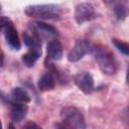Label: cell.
<instances>
[{"label": "cell", "instance_id": "6da1fadb", "mask_svg": "<svg viewBox=\"0 0 129 129\" xmlns=\"http://www.w3.org/2000/svg\"><path fill=\"white\" fill-rule=\"evenodd\" d=\"M91 53L94 55V58L104 75L113 76L117 73L118 64L113 52L103 45H93Z\"/></svg>", "mask_w": 129, "mask_h": 129}, {"label": "cell", "instance_id": "7a4b0ae2", "mask_svg": "<svg viewBox=\"0 0 129 129\" xmlns=\"http://www.w3.org/2000/svg\"><path fill=\"white\" fill-rule=\"evenodd\" d=\"M28 17L43 19V20H57L61 17V8L56 4H34L29 5L24 9Z\"/></svg>", "mask_w": 129, "mask_h": 129}, {"label": "cell", "instance_id": "3957f363", "mask_svg": "<svg viewBox=\"0 0 129 129\" xmlns=\"http://www.w3.org/2000/svg\"><path fill=\"white\" fill-rule=\"evenodd\" d=\"M60 117L64 127H73L78 129H84L87 127L83 114L76 107L68 106L61 109Z\"/></svg>", "mask_w": 129, "mask_h": 129}, {"label": "cell", "instance_id": "277c9868", "mask_svg": "<svg viewBox=\"0 0 129 129\" xmlns=\"http://www.w3.org/2000/svg\"><path fill=\"white\" fill-rule=\"evenodd\" d=\"M1 30L3 31V34H4L7 44L12 49L19 50L21 47L20 39H19L17 30H16L13 22L11 21V19H9L6 16L1 17Z\"/></svg>", "mask_w": 129, "mask_h": 129}, {"label": "cell", "instance_id": "5b68a950", "mask_svg": "<svg viewBox=\"0 0 129 129\" xmlns=\"http://www.w3.org/2000/svg\"><path fill=\"white\" fill-rule=\"evenodd\" d=\"M29 31L36 35L40 40H51L56 38L58 31L53 26L41 21H32L29 23Z\"/></svg>", "mask_w": 129, "mask_h": 129}, {"label": "cell", "instance_id": "8992f818", "mask_svg": "<svg viewBox=\"0 0 129 129\" xmlns=\"http://www.w3.org/2000/svg\"><path fill=\"white\" fill-rule=\"evenodd\" d=\"M75 20L78 24H83L89 22L97 17V12L95 6L90 2H83L76 6L75 9Z\"/></svg>", "mask_w": 129, "mask_h": 129}, {"label": "cell", "instance_id": "52a82bcc", "mask_svg": "<svg viewBox=\"0 0 129 129\" xmlns=\"http://www.w3.org/2000/svg\"><path fill=\"white\" fill-rule=\"evenodd\" d=\"M92 44L85 39H78L72 49L68 53V60L71 62H76L82 59L87 53L91 52Z\"/></svg>", "mask_w": 129, "mask_h": 129}, {"label": "cell", "instance_id": "ba28073f", "mask_svg": "<svg viewBox=\"0 0 129 129\" xmlns=\"http://www.w3.org/2000/svg\"><path fill=\"white\" fill-rule=\"evenodd\" d=\"M74 82L77 85V87L85 94L89 95L92 94L94 89H95V83H94V79L92 77V75L88 72H81L78 73L75 78H74Z\"/></svg>", "mask_w": 129, "mask_h": 129}, {"label": "cell", "instance_id": "9c48e42d", "mask_svg": "<svg viewBox=\"0 0 129 129\" xmlns=\"http://www.w3.org/2000/svg\"><path fill=\"white\" fill-rule=\"evenodd\" d=\"M46 51H47V57L52 60H59L62 57L63 49L60 41L57 38H53L48 41L46 45Z\"/></svg>", "mask_w": 129, "mask_h": 129}, {"label": "cell", "instance_id": "30bf717a", "mask_svg": "<svg viewBox=\"0 0 129 129\" xmlns=\"http://www.w3.org/2000/svg\"><path fill=\"white\" fill-rule=\"evenodd\" d=\"M10 119L14 123H18L22 121L27 114V106L26 104L13 103L10 102Z\"/></svg>", "mask_w": 129, "mask_h": 129}, {"label": "cell", "instance_id": "8fae6325", "mask_svg": "<svg viewBox=\"0 0 129 129\" xmlns=\"http://www.w3.org/2000/svg\"><path fill=\"white\" fill-rule=\"evenodd\" d=\"M30 101H31V97L28 94V92L19 87L13 88L8 98V103L13 102V103H20V104H28Z\"/></svg>", "mask_w": 129, "mask_h": 129}, {"label": "cell", "instance_id": "7c38bea8", "mask_svg": "<svg viewBox=\"0 0 129 129\" xmlns=\"http://www.w3.org/2000/svg\"><path fill=\"white\" fill-rule=\"evenodd\" d=\"M113 12L118 20H124L129 15V3L127 0H114Z\"/></svg>", "mask_w": 129, "mask_h": 129}, {"label": "cell", "instance_id": "4fadbf2b", "mask_svg": "<svg viewBox=\"0 0 129 129\" xmlns=\"http://www.w3.org/2000/svg\"><path fill=\"white\" fill-rule=\"evenodd\" d=\"M37 87H38V90L41 92L53 90L55 87V78H54L53 74H51L49 72L43 74L37 82Z\"/></svg>", "mask_w": 129, "mask_h": 129}, {"label": "cell", "instance_id": "5bb4252c", "mask_svg": "<svg viewBox=\"0 0 129 129\" xmlns=\"http://www.w3.org/2000/svg\"><path fill=\"white\" fill-rule=\"evenodd\" d=\"M23 40H24L25 45L29 49L41 52V42H40L41 40L36 35H34L31 31L23 33Z\"/></svg>", "mask_w": 129, "mask_h": 129}, {"label": "cell", "instance_id": "9a60e30c", "mask_svg": "<svg viewBox=\"0 0 129 129\" xmlns=\"http://www.w3.org/2000/svg\"><path fill=\"white\" fill-rule=\"evenodd\" d=\"M41 56V52L39 51H36V50H32V49H29L26 53H24L22 55V61L23 63L28 67V68H31L34 66V63L37 61V59Z\"/></svg>", "mask_w": 129, "mask_h": 129}, {"label": "cell", "instance_id": "2e32d148", "mask_svg": "<svg viewBox=\"0 0 129 129\" xmlns=\"http://www.w3.org/2000/svg\"><path fill=\"white\" fill-rule=\"evenodd\" d=\"M112 43L121 53L129 56V43H126L117 38H112Z\"/></svg>", "mask_w": 129, "mask_h": 129}, {"label": "cell", "instance_id": "e0dca14e", "mask_svg": "<svg viewBox=\"0 0 129 129\" xmlns=\"http://www.w3.org/2000/svg\"><path fill=\"white\" fill-rule=\"evenodd\" d=\"M23 128H39V126L33 122H28L23 126Z\"/></svg>", "mask_w": 129, "mask_h": 129}, {"label": "cell", "instance_id": "ac0fdd59", "mask_svg": "<svg viewBox=\"0 0 129 129\" xmlns=\"http://www.w3.org/2000/svg\"><path fill=\"white\" fill-rule=\"evenodd\" d=\"M126 83L129 85V68L127 70V74H126Z\"/></svg>", "mask_w": 129, "mask_h": 129}, {"label": "cell", "instance_id": "d6986e66", "mask_svg": "<svg viewBox=\"0 0 129 129\" xmlns=\"http://www.w3.org/2000/svg\"><path fill=\"white\" fill-rule=\"evenodd\" d=\"M103 1H104L105 3H112L114 0H103Z\"/></svg>", "mask_w": 129, "mask_h": 129}]
</instances>
